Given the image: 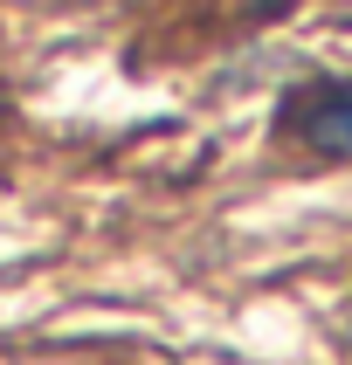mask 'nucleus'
Listing matches in <instances>:
<instances>
[{"mask_svg":"<svg viewBox=\"0 0 352 365\" xmlns=\"http://www.w3.org/2000/svg\"><path fill=\"white\" fill-rule=\"evenodd\" d=\"M283 138L325 152V159H352V83H297L283 103Z\"/></svg>","mask_w":352,"mask_h":365,"instance_id":"nucleus-1","label":"nucleus"}]
</instances>
